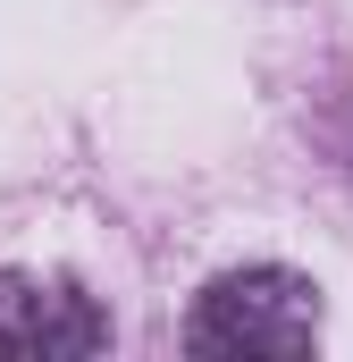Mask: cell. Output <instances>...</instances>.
Instances as JSON below:
<instances>
[{
  "instance_id": "1",
  "label": "cell",
  "mask_w": 353,
  "mask_h": 362,
  "mask_svg": "<svg viewBox=\"0 0 353 362\" xmlns=\"http://www.w3.org/2000/svg\"><path fill=\"white\" fill-rule=\"evenodd\" d=\"M193 354H311L320 346V286L286 262H253L202 286L185 320Z\"/></svg>"
},
{
  "instance_id": "2",
  "label": "cell",
  "mask_w": 353,
  "mask_h": 362,
  "mask_svg": "<svg viewBox=\"0 0 353 362\" xmlns=\"http://www.w3.org/2000/svg\"><path fill=\"white\" fill-rule=\"evenodd\" d=\"M0 354H25V362L109 354V312L92 303L76 278L8 270V278H0Z\"/></svg>"
}]
</instances>
